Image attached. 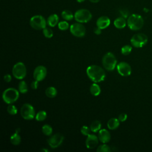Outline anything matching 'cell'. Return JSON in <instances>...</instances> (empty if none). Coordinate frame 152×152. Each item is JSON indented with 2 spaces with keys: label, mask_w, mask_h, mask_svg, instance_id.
Returning a JSON list of instances; mask_svg holds the SVG:
<instances>
[{
  "label": "cell",
  "mask_w": 152,
  "mask_h": 152,
  "mask_svg": "<svg viewBox=\"0 0 152 152\" xmlns=\"http://www.w3.org/2000/svg\"><path fill=\"white\" fill-rule=\"evenodd\" d=\"M110 24V20L107 16H101L97 20L96 25L97 27L100 28L104 29L107 28Z\"/></svg>",
  "instance_id": "15"
},
{
  "label": "cell",
  "mask_w": 152,
  "mask_h": 152,
  "mask_svg": "<svg viewBox=\"0 0 152 152\" xmlns=\"http://www.w3.org/2000/svg\"><path fill=\"white\" fill-rule=\"evenodd\" d=\"M18 90L21 93H26L28 91V86L26 81H21L18 84Z\"/></svg>",
  "instance_id": "25"
},
{
  "label": "cell",
  "mask_w": 152,
  "mask_h": 152,
  "mask_svg": "<svg viewBox=\"0 0 152 152\" xmlns=\"http://www.w3.org/2000/svg\"><path fill=\"white\" fill-rule=\"evenodd\" d=\"M117 61L115 56L112 52H107L103 56L102 64L107 71H112L116 65Z\"/></svg>",
  "instance_id": "4"
},
{
  "label": "cell",
  "mask_w": 152,
  "mask_h": 152,
  "mask_svg": "<svg viewBox=\"0 0 152 152\" xmlns=\"http://www.w3.org/2000/svg\"><path fill=\"white\" fill-rule=\"evenodd\" d=\"M21 137L19 135V132L15 131V133H14L10 137V142L12 144L14 145H17L21 142Z\"/></svg>",
  "instance_id": "20"
},
{
  "label": "cell",
  "mask_w": 152,
  "mask_h": 152,
  "mask_svg": "<svg viewBox=\"0 0 152 152\" xmlns=\"http://www.w3.org/2000/svg\"><path fill=\"white\" fill-rule=\"evenodd\" d=\"M70 31L72 35L78 37H83L86 34V28L81 23L72 24L69 27Z\"/></svg>",
  "instance_id": "10"
},
{
  "label": "cell",
  "mask_w": 152,
  "mask_h": 152,
  "mask_svg": "<svg viewBox=\"0 0 152 152\" xmlns=\"http://www.w3.org/2000/svg\"><path fill=\"white\" fill-rule=\"evenodd\" d=\"M59 21V17L58 15L56 14H51L49 16L47 20V24L50 27H55L58 24Z\"/></svg>",
  "instance_id": "17"
},
{
  "label": "cell",
  "mask_w": 152,
  "mask_h": 152,
  "mask_svg": "<svg viewBox=\"0 0 152 152\" xmlns=\"http://www.w3.org/2000/svg\"><path fill=\"white\" fill-rule=\"evenodd\" d=\"M64 140V137L61 134L56 133L48 140V142L51 148H56L62 143Z\"/></svg>",
  "instance_id": "11"
},
{
  "label": "cell",
  "mask_w": 152,
  "mask_h": 152,
  "mask_svg": "<svg viewBox=\"0 0 152 152\" xmlns=\"http://www.w3.org/2000/svg\"><path fill=\"white\" fill-rule=\"evenodd\" d=\"M147 36L142 33L134 34L131 39L132 45L135 48H142L147 43Z\"/></svg>",
  "instance_id": "9"
},
{
  "label": "cell",
  "mask_w": 152,
  "mask_h": 152,
  "mask_svg": "<svg viewBox=\"0 0 152 152\" xmlns=\"http://www.w3.org/2000/svg\"><path fill=\"white\" fill-rule=\"evenodd\" d=\"M19 97V92L14 88H8L2 93V99L7 104H12Z\"/></svg>",
  "instance_id": "3"
},
{
  "label": "cell",
  "mask_w": 152,
  "mask_h": 152,
  "mask_svg": "<svg viewBox=\"0 0 152 152\" xmlns=\"http://www.w3.org/2000/svg\"><path fill=\"white\" fill-rule=\"evenodd\" d=\"M47 116L46 112L44 110L39 111L36 115V119L37 121H44Z\"/></svg>",
  "instance_id": "27"
},
{
  "label": "cell",
  "mask_w": 152,
  "mask_h": 152,
  "mask_svg": "<svg viewBox=\"0 0 152 152\" xmlns=\"http://www.w3.org/2000/svg\"><path fill=\"white\" fill-rule=\"evenodd\" d=\"M132 50V47L130 45H125L121 48V53L124 55H129Z\"/></svg>",
  "instance_id": "31"
},
{
  "label": "cell",
  "mask_w": 152,
  "mask_h": 152,
  "mask_svg": "<svg viewBox=\"0 0 152 152\" xmlns=\"http://www.w3.org/2000/svg\"><path fill=\"white\" fill-rule=\"evenodd\" d=\"M110 137H111L110 134L107 129H102L99 131L98 138L101 142L102 143L108 142L110 140Z\"/></svg>",
  "instance_id": "16"
},
{
  "label": "cell",
  "mask_w": 152,
  "mask_h": 152,
  "mask_svg": "<svg viewBox=\"0 0 152 152\" xmlns=\"http://www.w3.org/2000/svg\"><path fill=\"white\" fill-rule=\"evenodd\" d=\"M42 151H45V152H48V151H49V150H48V149H45V148H43V149H42Z\"/></svg>",
  "instance_id": "40"
},
{
  "label": "cell",
  "mask_w": 152,
  "mask_h": 152,
  "mask_svg": "<svg viewBox=\"0 0 152 152\" xmlns=\"http://www.w3.org/2000/svg\"><path fill=\"white\" fill-rule=\"evenodd\" d=\"M86 73L88 78L94 83H99L104 80L106 74L104 69L96 65H91L87 67Z\"/></svg>",
  "instance_id": "1"
},
{
  "label": "cell",
  "mask_w": 152,
  "mask_h": 152,
  "mask_svg": "<svg viewBox=\"0 0 152 152\" xmlns=\"http://www.w3.org/2000/svg\"><path fill=\"white\" fill-rule=\"evenodd\" d=\"M119 125V121L118 119L115 118H112L110 119L107 123V126L109 129L113 130L116 129Z\"/></svg>",
  "instance_id": "18"
},
{
  "label": "cell",
  "mask_w": 152,
  "mask_h": 152,
  "mask_svg": "<svg viewBox=\"0 0 152 152\" xmlns=\"http://www.w3.org/2000/svg\"><path fill=\"white\" fill-rule=\"evenodd\" d=\"M85 0H77V1L78 2H80V3H81V2H84Z\"/></svg>",
  "instance_id": "41"
},
{
  "label": "cell",
  "mask_w": 152,
  "mask_h": 152,
  "mask_svg": "<svg viewBox=\"0 0 152 152\" xmlns=\"http://www.w3.org/2000/svg\"><path fill=\"white\" fill-rule=\"evenodd\" d=\"M61 16L66 21H70L74 18V15H73L71 11L68 10H64L61 13Z\"/></svg>",
  "instance_id": "24"
},
{
  "label": "cell",
  "mask_w": 152,
  "mask_h": 152,
  "mask_svg": "<svg viewBox=\"0 0 152 152\" xmlns=\"http://www.w3.org/2000/svg\"><path fill=\"white\" fill-rule=\"evenodd\" d=\"M92 18L90 11L87 9H80L74 14L75 20L79 23H84L88 22Z\"/></svg>",
  "instance_id": "6"
},
{
  "label": "cell",
  "mask_w": 152,
  "mask_h": 152,
  "mask_svg": "<svg viewBox=\"0 0 152 152\" xmlns=\"http://www.w3.org/2000/svg\"><path fill=\"white\" fill-rule=\"evenodd\" d=\"M58 26L61 30H66L69 27V24L66 21H62L59 22L58 24Z\"/></svg>",
  "instance_id": "30"
},
{
  "label": "cell",
  "mask_w": 152,
  "mask_h": 152,
  "mask_svg": "<svg viewBox=\"0 0 152 152\" xmlns=\"http://www.w3.org/2000/svg\"><path fill=\"white\" fill-rule=\"evenodd\" d=\"M4 81H5V82H7V83L10 82V81H11V80H12V78H11V75H10V74H6V75H5L4 77Z\"/></svg>",
  "instance_id": "37"
},
{
  "label": "cell",
  "mask_w": 152,
  "mask_h": 152,
  "mask_svg": "<svg viewBox=\"0 0 152 152\" xmlns=\"http://www.w3.org/2000/svg\"><path fill=\"white\" fill-rule=\"evenodd\" d=\"M120 14H121L122 17L124 18H127L129 15V11L125 9H122L120 10Z\"/></svg>",
  "instance_id": "34"
},
{
  "label": "cell",
  "mask_w": 152,
  "mask_h": 152,
  "mask_svg": "<svg viewBox=\"0 0 152 152\" xmlns=\"http://www.w3.org/2000/svg\"><path fill=\"white\" fill-rule=\"evenodd\" d=\"M42 130L43 133L45 135H47V136H49V135H52V131H53V129H52V128L51 127V126H50L49 125H48V124L44 125L42 128Z\"/></svg>",
  "instance_id": "26"
},
{
  "label": "cell",
  "mask_w": 152,
  "mask_h": 152,
  "mask_svg": "<svg viewBox=\"0 0 152 152\" xmlns=\"http://www.w3.org/2000/svg\"><path fill=\"white\" fill-rule=\"evenodd\" d=\"M91 2H93V3H97L100 0H89Z\"/></svg>",
  "instance_id": "39"
},
{
  "label": "cell",
  "mask_w": 152,
  "mask_h": 152,
  "mask_svg": "<svg viewBox=\"0 0 152 152\" xmlns=\"http://www.w3.org/2000/svg\"><path fill=\"white\" fill-rule=\"evenodd\" d=\"M93 31H94V33L96 34H97V35L100 34L101 33H102V29L98 27L94 28Z\"/></svg>",
  "instance_id": "38"
},
{
  "label": "cell",
  "mask_w": 152,
  "mask_h": 152,
  "mask_svg": "<svg viewBox=\"0 0 152 152\" xmlns=\"http://www.w3.org/2000/svg\"><path fill=\"white\" fill-rule=\"evenodd\" d=\"M20 113L23 118L24 119L31 120L34 117L35 111L32 105L29 103H25L21 108Z\"/></svg>",
  "instance_id": "8"
},
{
  "label": "cell",
  "mask_w": 152,
  "mask_h": 152,
  "mask_svg": "<svg viewBox=\"0 0 152 152\" xmlns=\"http://www.w3.org/2000/svg\"><path fill=\"white\" fill-rule=\"evenodd\" d=\"M43 33L46 38H51L53 34L52 30L47 27L43 29Z\"/></svg>",
  "instance_id": "29"
},
{
  "label": "cell",
  "mask_w": 152,
  "mask_h": 152,
  "mask_svg": "<svg viewBox=\"0 0 152 152\" xmlns=\"http://www.w3.org/2000/svg\"><path fill=\"white\" fill-rule=\"evenodd\" d=\"M117 69L122 76H128L131 73V68L129 64L125 62H121L117 65Z\"/></svg>",
  "instance_id": "13"
},
{
  "label": "cell",
  "mask_w": 152,
  "mask_h": 152,
  "mask_svg": "<svg viewBox=\"0 0 152 152\" xmlns=\"http://www.w3.org/2000/svg\"><path fill=\"white\" fill-rule=\"evenodd\" d=\"M113 24L115 27H116L117 28L121 29V28H124L126 26V22L125 21V18L122 17H118L115 20Z\"/></svg>",
  "instance_id": "19"
},
{
  "label": "cell",
  "mask_w": 152,
  "mask_h": 152,
  "mask_svg": "<svg viewBox=\"0 0 152 152\" xmlns=\"http://www.w3.org/2000/svg\"><path fill=\"white\" fill-rule=\"evenodd\" d=\"M7 112L9 114L11 115H16L17 113V109L14 105L10 104V105L7 107Z\"/></svg>",
  "instance_id": "32"
},
{
  "label": "cell",
  "mask_w": 152,
  "mask_h": 152,
  "mask_svg": "<svg viewBox=\"0 0 152 152\" xmlns=\"http://www.w3.org/2000/svg\"><path fill=\"white\" fill-rule=\"evenodd\" d=\"M126 119H127V115L125 113H121L118 116V119L121 122H124V121H126Z\"/></svg>",
  "instance_id": "35"
},
{
  "label": "cell",
  "mask_w": 152,
  "mask_h": 152,
  "mask_svg": "<svg viewBox=\"0 0 152 152\" xmlns=\"http://www.w3.org/2000/svg\"><path fill=\"white\" fill-rule=\"evenodd\" d=\"M12 72L13 76L17 79H23L26 77L27 74V70L25 65L21 62H18L16 63L13 66Z\"/></svg>",
  "instance_id": "7"
},
{
  "label": "cell",
  "mask_w": 152,
  "mask_h": 152,
  "mask_svg": "<svg viewBox=\"0 0 152 152\" xmlns=\"http://www.w3.org/2000/svg\"><path fill=\"white\" fill-rule=\"evenodd\" d=\"M111 150L110 147L107 144H105V143H103V144L99 145L97 148V152H109Z\"/></svg>",
  "instance_id": "28"
},
{
  "label": "cell",
  "mask_w": 152,
  "mask_h": 152,
  "mask_svg": "<svg viewBox=\"0 0 152 152\" xmlns=\"http://www.w3.org/2000/svg\"><path fill=\"white\" fill-rule=\"evenodd\" d=\"M127 24L131 30H138L142 27L144 20L140 15L133 14L128 17Z\"/></svg>",
  "instance_id": "2"
},
{
  "label": "cell",
  "mask_w": 152,
  "mask_h": 152,
  "mask_svg": "<svg viewBox=\"0 0 152 152\" xmlns=\"http://www.w3.org/2000/svg\"><path fill=\"white\" fill-rule=\"evenodd\" d=\"M31 88L32 89H34V90H36L38 86H39V81L34 80V81H33L31 83Z\"/></svg>",
  "instance_id": "36"
},
{
  "label": "cell",
  "mask_w": 152,
  "mask_h": 152,
  "mask_svg": "<svg viewBox=\"0 0 152 152\" xmlns=\"http://www.w3.org/2000/svg\"><path fill=\"white\" fill-rule=\"evenodd\" d=\"M45 94L49 98H53L57 94V90L54 87H49L45 90Z\"/></svg>",
  "instance_id": "23"
},
{
  "label": "cell",
  "mask_w": 152,
  "mask_h": 152,
  "mask_svg": "<svg viewBox=\"0 0 152 152\" xmlns=\"http://www.w3.org/2000/svg\"><path fill=\"white\" fill-rule=\"evenodd\" d=\"M47 74V69L45 66L43 65L37 66L34 70L33 77L34 79L40 81L45 79Z\"/></svg>",
  "instance_id": "12"
},
{
  "label": "cell",
  "mask_w": 152,
  "mask_h": 152,
  "mask_svg": "<svg viewBox=\"0 0 152 152\" xmlns=\"http://www.w3.org/2000/svg\"><path fill=\"white\" fill-rule=\"evenodd\" d=\"M46 24L45 18L40 15H34L30 20L31 27L35 30H43L46 27Z\"/></svg>",
  "instance_id": "5"
},
{
  "label": "cell",
  "mask_w": 152,
  "mask_h": 152,
  "mask_svg": "<svg viewBox=\"0 0 152 152\" xmlns=\"http://www.w3.org/2000/svg\"><path fill=\"white\" fill-rule=\"evenodd\" d=\"M99 138L94 134H89L86 140V145L88 149H93L95 148L98 144Z\"/></svg>",
  "instance_id": "14"
},
{
  "label": "cell",
  "mask_w": 152,
  "mask_h": 152,
  "mask_svg": "<svg viewBox=\"0 0 152 152\" xmlns=\"http://www.w3.org/2000/svg\"><path fill=\"white\" fill-rule=\"evenodd\" d=\"M90 91L91 94L94 96H97L100 94L101 89L100 87L98 84H96V83H94L91 84L90 88Z\"/></svg>",
  "instance_id": "21"
},
{
  "label": "cell",
  "mask_w": 152,
  "mask_h": 152,
  "mask_svg": "<svg viewBox=\"0 0 152 152\" xmlns=\"http://www.w3.org/2000/svg\"><path fill=\"white\" fill-rule=\"evenodd\" d=\"M101 126H102L101 122L99 121L95 120L91 122L90 128L92 132H97L100 130Z\"/></svg>",
  "instance_id": "22"
},
{
  "label": "cell",
  "mask_w": 152,
  "mask_h": 152,
  "mask_svg": "<svg viewBox=\"0 0 152 152\" xmlns=\"http://www.w3.org/2000/svg\"><path fill=\"white\" fill-rule=\"evenodd\" d=\"M90 128H89L87 126H86V125H84L81 128V132L83 135H86L87 136L88 135L90 134Z\"/></svg>",
  "instance_id": "33"
}]
</instances>
